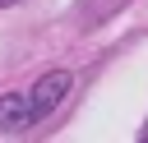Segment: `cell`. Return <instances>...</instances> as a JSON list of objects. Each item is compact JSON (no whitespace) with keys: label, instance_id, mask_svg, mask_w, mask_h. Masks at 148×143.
Here are the masks:
<instances>
[{"label":"cell","instance_id":"7a4b0ae2","mask_svg":"<svg viewBox=\"0 0 148 143\" xmlns=\"http://www.w3.org/2000/svg\"><path fill=\"white\" fill-rule=\"evenodd\" d=\"M37 120H32V101H28V92H5L0 97V134H23V129H32Z\"/></svg>","mask_w":148,"mask_h":143},{"label":"cell","instance_id":"6da1fadb","mask_svg":"<svg viewBox=\"0 0 148 143\" xmlns=\"http://www.w3.org/2000/svg\"><path fill=\"white\" fill-rule=\"evenodd\" d=\"M65 92H69V74L65 69H51V74H42L32 88H28V101H32V120H46L60 101H65Z\"/></svg>","mask_w":148,"mask_h":143},{"label":"cell","instance_id":"277c9868","mask_svg":"<svg viewBox=\"0 0 148 143\" xmlns=\"http://www.w3.org/2000/svg\"><path fill=\"white\" fill-rule=\"evenodd\" d=\"M143 138H148V125H143Z\"/></svg>","mask_w":148,"mask_h":143},{"label":"cell","instance_id":"3957f363","mask_svg":"<svg viewBox=\"0 0 148 143\" xmlns=\"http://www.w3.org/2000/svg\"><path fill=\"white\" fill-rule=\"evenodd\" d=\"M0 5H18V0H0Z\"/></svg>","mask_w":148,"mask_h":143}]
</instances>
